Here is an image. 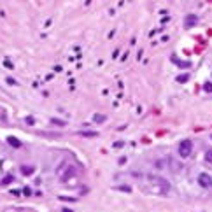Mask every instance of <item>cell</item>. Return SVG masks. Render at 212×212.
<instances>
[{"label": "cell", "mask_w": 212, "mask_h": 212, "mask_svg": "<svg viewBox=\"0 0 212 212\" xmlns=\"http://www.w3.org/2000/svg\"><path fill=\"white\" fill-rule=\"evenodd\" d=\"M23 191H25V195H32V191H30V188H25V189H23Z\"/></svg>", "instance_id": "19"}, {"label": "cell", "mask_w": 212, "mask_h": 212, "mask_svg": "<svg viewBox=\"0 0 212 212\" xmlns=\"http://www.w3.org/2000/svg\"><path fill=\"white\" fill-rule=\"evenodd\" d=\"M7 144L12 147H21V142L18 140L16 137H7Z\"/></svg>", "instance_id": "6"}, {"label": "cell", "mask_w": 212, "mask_h": 212, "mask_svg": "<svg viewBox=\"0 0 212 212\" xmlns=\"http://www.w3.org/2000/svg\"><path fill=\"white\" fill-rule=\"evenodd\" d=\"M119 189H121V191H126V193H130V191H131L130 188H126V186H121Z\"/></svg>", "instance_id": "18"}, {"label": "cell", "mask_w": 212, "mask_h": 212, "mask_svg": "<svg viewBox=\"0 0 212 212\" xmlns=\"http://www.w3.org/2000/svg\"><path fill=\"white\" fill-rule=\"evenodd\" d=\"M203 89H205L207 93H212V82H205V84H203Z\"/></svg>", "instance_id": "13"}, {"label": "cell", "mask_w": 212, "mask_h": 212, "mask_svg": "<svg viewBox=\"0 0 212 212\" xmlns=\"http://www.w3.org/2000/svg\"><path fill=\"white\" fill-rule=\"evenodd\" d=\"M198 184L202 188H210L212 186V177L209 174H200L198 175Z\"/></svg>", "instance_id": "3"}, {"label": "cell", "mask_w": 212, "mask_h": 212, "mask_svg": "<svg viewBox=\"0 0 212 212\" xmlns=\"http://www.w3.org/2000/svg\"><path fill=\"white\" fill-rule=\"evenodd\" d=\"M105 119H107V116L105 114H95L93 116V121H95V123H103Z\"/></svg>", "instance_id": "7"}, {"label": "cell", "mask_w": 212, "mask_h": 212, "mask_svg": "<svg viewBox=\"0 0 212 212\" xmlns=\"http://www.w3.org/2000/svg\"><path fill=\"white\" fill-rule=\"evenodd\" d=\"M81 135H84V137H97L98 133L97 131H84V133H81Z\"/></svg>", "instance_id": "14"}, {"label": "cell", "mask_w": 212, "mask_h": 212, "mask_svg": "<svg viewBox=\"0 0 212 212\" xmlns=\"http://www.w3.org/2000/svg\"><path fill=\"white\" fill-rule=\"evenodd\" d=\"M168 167H172V170H179L181 168V165H179V161H175V160H172V158H168Z\"/></svg>", "instance_id": "8"}, {"label": "cell", "mask_w": 212, "mask_h": 212, "mask_svg": "<svg viewBox=\"0 0 212 212\" xmlns=\"http://www.w3.org/2000/svg\"><path fill=\"white\" fill-rule=\"evenodd\" d=\"M53 125H60V126H65V121H60V119H51Z\"/></svg>", "instance_id": "15"}, {"label": "cell", "mask_w": 212, "mask_h": 212, "mask_svg": "<svg viewBox=\"0 0 212 212\" xmlns=\"http://www.w3.org/2000/svg\"><path fill=\"white\" fill-rule=\"evenodd\" d=\"M58 200H61V202H76V198H72V196H58Z\"/></svg>", "instance_id": "12"}, {"label": "cell", "mask_w": 212, "mask_h": 212, "mask_svg": "<svg viewBox=\"0 0 212 212\" xmlns=\"http://www.w3.org/2000/svg\"><path fill=\"white\" fill-rule=\"evenodd\" d=\"M21 172L25 175H30V174H33V167H21Z\"/></svg>", "instance_id": "10"}, {"label": "cell", "mask_w": 212, "mask_h": 212, "mask_svg": "<svg viewBox=\"0 0 212 212\" xmlns=\"http://www.w3.org/2000/svg\"><path fill=\"white\" fill-rule=\"evenodd\" d=\"M191 151H193V142L189 139H186V140H182L179 144V156L181 158H188L191 154Z\"/></svg>", "instance_id": "2"}, {"label": "cell", "mask_w": 212, "mask_h": 212, "mask_svg": "<svg viewBox=\"0 0 212 212\" xmlns=\"http://www.w3.org/2000/svg\"><path fill=\"white\" fill-rule=\"evenodd\" d=\"M9 182H12V175H7L6 179L2 181V184H9Z\"/></svg>", "instance_id": "16"}, {"label": "cell", "mask_w": 212, "mask_h": 212, "mask_svg": "<svg viewBox=\"0 0 212 212\" xmlns=\"http://www.w3.org/2000/svg\"><path fill=\"white\" fill-rule=\"evenodd\" d=\"M147 182L158 191V193H168L170 191V182L163 177H154V175H149L147 177Z\"/></svg>", "instance_id": "1"}, {"label": "cell", "mask_w": 212, "mask_h": 212, "mask_svg": "<svg viewBox=\"0 0 212 212\" xmlns=\"http://www.w3.org/2000/svg\"><path fill=\"white\" fill-rule=\"evenodd\" d=\"M4 65H6L7 69H12V67H14V65H12V63H11V61H6V63H4Z\"/></svg>", "instance_id": "20"}, {"label": "cell", "mask_w": 212, "mask_h": 212, "mask_svg": "<svg viewBox=\"0 0 212 212\" xmlns=\"http://www.w3.org/2000/svg\"><path fill=\"white\" fill-rule=\"evenodd\" d=\"M63 212H72V210H69V209H65V210H63Z\"/></svg>", "instance_id": "21"}, {"label": "cell", "mask_w": 212, "mask_h": 212, "mask_svg": "<svg viewBox=\"0 0 212 212\" xmlns=\"http://www.w3.org/2000/svg\"><path fill=\"white\" fill-rule=\"evenodd\" d=\"M210 139H212V135H210Z\"/></svg>", "instance_id": "22"}, {"label": "cell", "mask_w": 212, "mask_h": 212, "mask_svg": "<svg viewBox=\"0 0 212 212\" xmlns=\"http://www.w3.org/2000/svg\"><path fill=\"white\" fill-rule=\"evenodd\" d=\"M205 161L207 163H212V149H209V151L205 152Z\"/></svg>", "instance_id": "11"}, {"label": "cell", "mask_w": 212, "mask_h": 212, "mask_svg": "<svg viewBox=\"0 0 212 212\" xmlns=\"http://www.w3.org/2000/svg\"><path fill=\"white\" fill-rule=\"evenodd\" d=\"M188 79H189V76H188V74H181V76H177V82H181V84H182V82H186Z\"/></svg>", "instance_id": "9"}, {"label": "cell", "mask_w": 212, "mask_h": 212, "mask_svg": "<svg viewBox=\"0 0 212 212\" xmlns=\"http://www.w3.org/2000/svg\"><path fill=\"white\" fill-rule=\"evenodd\" d=\"M198 23V16H195V14H188V16L184 18V27L186 28H193Z\"/></svg>", "instance_id": "4"}, {"label": "cell", "mask_w": 212, "mask_h": 212, "mask_svg": "<svg viewBox=\"0 0 212 212\" xmlns=\"http://www.w3.org/2000/svg\"><path fill=\"white\" fill-rule=\"evenodd\" d=\"M172 61H175L177 67H181V69H189V67H191L189 61H179V60H177V56H172Z\"/></svg>", "instance_id": "5"}, {"label": "cell", "mask_w": 212, "mask_h": 212, "mask_svg": "<svg viewBox=\"0 0 212 212\" xmlns=\"http://www.w3.org/2000/svg\"><path fill=\"white\" fill-rule=\"evenodd\" d=\"M123 146H125L123 142H114V147H116V149H118V147H123Z\"/></svg>", "instance_id": "17"}]
</instances>
